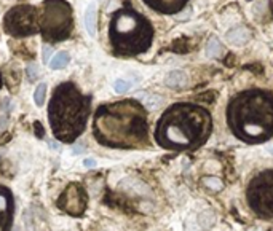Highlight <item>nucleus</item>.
<instances>
[{
    "mask_svg": "<svg viewBox=\"0 0 273 231\" xmlns=\"http://www.w3.org/2000/svg\"><path fill=\"white\" fill-rule=\"evenodd\" d=\"M93 133L97 142L112 148H138L147 142L146 108L126 99L104 104L96 110Z\"/></svg>",
    "mask_w": 273,
    "mask_h": 231,
    "instance_id": "nucleus-1",
    "label": "nucleus"
},
{
    "mask_svg": "<svg viewBox=\"0 0 273 231\" xmlns=\"http://www.w3.org/2000/svg\"><path fill=\"white\" fill-rule=\"evenodd\" d=\"M213 120L196 104H174L157 123L155 137L163 148L187 150L203 144L211 134Z\"/></svg>",
    "mask_w": 273,
    "mask_h": 231,
    "instance_id": "nucleus-2",
    "label": "nucleus"
},
{
    "mask_svg": "<svg viewBox=\"0 0 273 231\" xmlns=\"http://www.w3.org/2000/svg\"><path fill=\"white\" fill-rule=\"evenodd\" d=\"M227 122L233 134L249 144L273 136V94L248 90L236 94L227 108Z\"/></svg>",
    "mask_w": 273,
    "mask_h": 231,
    "instance_id": "nucleus-3",
    "label": "nucleus"
},
{
    "mask_svg": "<svg viewBox=\"0 0 273 231\" xmlns=\"http://www.w3.org/2000/svg\"><path fill=\"white\" fill-rule=\"evenodd\" d=\"M88 113L90 97L83 96L74 83H61L54 90L48 107V120L58 140L74 142L77 139L86 126Z\"/></svg>",
    "mask_w": 273,
    "mask_h": 231,
    "instance_id": "nucleus-4",
    "label": "nucleus"
},
{
    "mask_svg": "<svg viewBox=\"0 0 273 231\" xmlns=\"http://www.w3.org/2000/svg\"><path fill=\"white\" fill-rule=\"evenodd\" d=\"M109 37L117 54L136 56L150 48L154 40V27L146 16L131 8H123L114 13Z\"/></svg>",
    "mask_w": 273,
    "mask_h": 231,
    "instance_id": "nucleus-5",
    "label": "nucleus"
},
{
    "mask_svg": "<svg viewBox=\"0 0 273 231\" xmlns=\"http://www.w3.org/2000/svg\"><path fill=\"white\" fill-rule=\"evenodd\" d=\"M39 24L45 40L59 42L72 32V8L65 0H45L39 13Z\"/></svg>",
    "mask_w": 273,
    "mask_h": 231,
    "instance_id": "nucleus-6",
    "label": "nucleus"
},
{
    "mask_svg": "<svg viewBox=\"0 0 273 231\" xmlns=\"http://www.w3.org/2000/svg\"><path fill=\"white\" fill-rule=\"evenodd\" d=\"M248 203L264 218H273V171H262L248 185Z\"/></svg>",
    "mask_w": 273,
    "mask_h": 231,
    "instance_id": "nucleus-7",
    "label": "nucleus"
},
{
    "mask_svg": "<svg viewBox=\"0 0 273 231\" xmlns=\"http://www.w3.org/2000/svg\"><path fill=\"white\" fill-rule=\"evenodd\" d=\"M5 32L13 37H26L40 30L39 12L32 5H18L13 7L5 15L4 19Z\"/></svg>",
    "mask_w": 273,
    "mask_h": 231,
    "instance_id": "nucleus-8",
    "label": "nucleus"
},
{
    "mask_svg": "<svg viewBox=\"0 0 273 231\" xmlns=\"http://www.w3.org/2000/svg\"><path fill=\"white\" fill-rule=\"evenodd\" d=\"M86 204H88V196L79 183H71L58 200V207L61 211L74 217L82 215L86 211Z\"/></svg>",
    "mask_w": 273,
    "mask_h": 231,
    "instance_id": "nucleus-9",
    "label": "nucleus"
},
{
    "mask_svg": "<svg viewBox=\"0 0 273 231\" xmlns=\"http://www.w3.org/2000/svg\"><path fill=\"white\" fill-rule=\"evenodd\" d=\"M13 222V195L0 185V231H10Z\"/></svg>",
    "mask_w": 273,
    "mask_h": 231,
    "instance_id": "nucleus-10",
    "label": "nucleus"
},
{
    "mask_svg": "<svg viewBox=\"0 0 273 231\" xmlns=\"http://www.w3.org/2000/svg\"><path fill=\"white\" fill-rule=\"evenodd\" d=\"M144 2L158 13L163 15H176L187 5L189 0H144Z\"/></svg>",
    "mask_w": 273,
    "mask_h": 231,
    "instance_id": "nucleus-11",
    "label": "nucleus"
},
{
    "mask_svg": "<svg viewBox=\"0 0 273 231\" xmlns=\"http://www.w3.org/2000/svg\"><path fill=\"white\" fill-rule=\"evenodd\" d=\"M249 37H251V32L245 26H236L225 34V40L233 47H243L249 40Z\"/></svg>",
    "mask_w": 273,
    "mask_h": 231,
    "instance_id": "nucleus-12",
    "label": "nucleus"
},
{
    "mask_svg": "<svg viewBox=\"0 0 273 231\" xmlns=\"http://www.w3.org/2000/svg\"><path fill=\"white\" fill-rule=\"evenodd\" d=\"M165 83H166V86L171 88V90H179V88L185 86V83H187V75H185L182 70H173L166 75Z\"/></svg>",
    "mask_w": 273,
    "mask_h": 231,
    "instance_id": "nucleus-13",
    "label": "nucleus"
},
{
    "mask_svg": "<svg viewBox=\"0 0 273 231\" xmlns=\"http://www.w3.org/2000/svg\"><path fill=\"white\" fill-rule=\"evenodd\" d=\"M85 26H86V30H88V34L94 37L96 35V5L94 4L88 5V8H86Z\"/></svg>",
    "mask_w": 273,
    "mask_h": 231,
    "instance_id": "nucleus-14",
    "label": "nucleus"
},
{
    "mask_svg": "<svg viewBox=\"0 0 273 231\" xmlns=\"http://www.w3.org/2000/svg\"><path fill=\"white\" fill-rule=\"evenodd\" d=\"M69 61H71L69 53H67V51H59L56 56H54V58L50 61V67L54 69V70L62 69V67H65V65L69 64Z\"/></svg>",
    "mask_w": 273,
    "mask_h": 231,
    "instance_id": "nucleus-15",
    "label": "nucleus"
},
{
    "mask_svg": "<svg viewBox=\"0 0 273 231\" xmlns=\"http://www.w3.org/2000/svg\"><path fill=\"white\" fill-rule=\"evenodd\" d=\"M222 53V45L217 38H210L208 45H206V56L208 58H219Z\"/></svg>",
    "mask_w": 273,
    "mask_h": 231,
    "instance_id": "nucleus-16",
    "label": "nucleus"
},
{
    "mask_svg": "<svg viewBox=\"0 0 273 231\" xmlns=\"http://www.w3.org/2000/svg\"><path fill=\"white\" fill-rule=\"evenodd\" d=\"M198 222L203 228H210L214 225L216 222V217H214V212L213 211H204L200 217H198Z\"/></svg>",
    "mask_w": 273,
    "mask_h": 231,
    "instance_id": "nucleus-17",
    "label": "nucleus"
},
{
    "mask_svg": "<svg viewBox=\"0 0 273 231\" xmlns=\"http://www.w3.org/2000/svg\"><path fill=\"white\" fill-rule=\"evenodd\" d=\"M45 97H47V85L45 83H40L37 86V90L34 93V101L39 107L43 105V102H45Z\"/></svg>",
    "mask_w": 273,
    "mask_h": 231,
    "instance_id": "nucleus-18",
    "label": "nucleus"
},
{
    "mask_svg": "<svg viewBox=\"0 0 273 231\" xmlns=\"http://www.w3.org/2000/svg\"><path fill=\"white\" fill-rule=\"evenodd\" d=\"M204 185L210 186V188L214 190V191H217V190L222 188V182H221L219 179H216V177H206V179H204Z\"/></svg>",
    "mask_w": 273,
    "mask_h": 231,
    "instance_id": "nucleus-19",
    "label": "nucleus"
},
{
    "mask_svg": "<svg viewBox=\"0 0 273 231\" xmlns=\"http://www.w3.org/2000/svg\"><path fill=\"white\" fill-rule=\"evenodd\" d=\"M131 88V83L129 82H126V80H117L115 83H114V90L117 91V93H125V91H128Z\"/></svg>",
    "mask_w": 273,
    "mask_h": 231,
    "instance_id": "nucleus-20",
    "label": "nucleus"
},
{
    "mask_svg": "<svg viewBox=\"0 0 273 231\" xmlns=\"http://www.w3.org/2000/svg\"><path fill=\"white\" fill-rule=\"evenodd\" d=\"M39 75V69H37V65L36 64H30L29 67H27V76H29V80H36V76Z\"/></svg>",
    "mask_w": 273,
    "mask_h": 231,
    "instance_id": "nucleus-21",
    "label": "nucleus"
},
{
    "mask_svg": "<svg viewBox=\"0 0 273 231\" xmlns=\"http://www.w3.org/2000/svg\"><path fill=\"white\" fill-rule=\"evenodd\" d=\"M83 164H85L86 168H94V166H96V161H94L93 158H88V160L83 161Z\"/></svg>",
    "mask_w": 273,
    "mask_h": 231,
    "instance_id": "nucleus-22",
    "label": "nucleus"
},
{
    "mask_svg": "<svg viewBox=\"0 0 273 231\" xmlns=\"http://www.w3.org/2000/svg\"><path fill=\"white\" fill-rule=\"evenodd\" d=\"M43 51H45V53H43V61L48 62V54H51V48L45 47V48H43Z\"/></svg>",
    "mask_w": 273,
    "mask_h": 231,
    "instance_id": "nucleus-23",
    "label": "nucleus"
},
{
    "mask_svg": "<svg viewBox=\"0 0 273 231\" xmlns=\"http://www.w3.org/2000/svg\"><path fill=\"white\" fill-rule=\"evenodd\" d=\"M248 231H259V229H256V228H251V229H248Z\"/></svg>",
    "mask_w": 273,
    "mask_h": 231,
    "instance_id": "nucleus-24",
    "label": "nucleus"
},
{
    "mask_svg": "<svg viewBox=\"0 0 273 231\" xmlns=\"http://www.w3.org/2000/svg\"><path fill=\"white\" fill-rule=\"evenodd\" d=\"M0 88H2V76H0Z\"/></svg>",
    "mask_w": 273,
    "mask_h": 231,
    "instance_id": "nucleus-25",
    "label": "nucleus"
},
{
    "mask_svg": "<svg viewBox=\"0 0 273 231\" xmlns=\"http://www.w3.org/2000/svg\"><path fill=\"white\" fill-rule=\"evenodd\" d=\"M268 148H270V150H271V151H273V145H270V147H268Z\"/></svg>",
    "mask_w": 273,
    "mask_h": 231,
    "instance_id": "nucleus-26",
    "label": "nucleus"
}]
</instances>
